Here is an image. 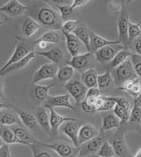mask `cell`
Here are the masks:
<instances>
[{
	"mask_svg": "<svg viewBox=\"0 0 141 157\" xmlns=\"http://www.w3.org/2000/svg\"><path fill=\"white\" fill-rule=\"evenodd\" d=\"M113 113L115 116L117 117V119L123 121V122H128L130 120V112L124 110L122 107L118 106L115 105V106L113 109Z\"/></svg>",
	"mask_w": 141,
	"mask_h": 157,
	"instance_id": "38",
	"label": "cell"
},
{
	"mask_svg": "<svg viewBox=\"0 0 141 157\" xmlns=\"http://www.w3.org/2000/svg\"><path fill=\"white\" fill-rule=\"evenodd\" d=\"M29 147L32 150L34 157H52L51 154L46 149V147L39 144L37 140L35 143L30 145Z\"/></svg>",
	"mask_w": 141,
	"mask_h": 157,
	"instance_id": "34",
	"label": "cell"
},
{
	"mask_svg": "<svg viewBox=\"0 0 141 157\" xmlns=\"http://www.w3.org/2000/svg\"><path fill=\"white\" fill-rule=\"evenodd\" d=\"M60 130L61 132L64 133V135H66L68 138L70 139V140L72 142V144L76 147H79V126L76 123V121H68L64 123L62 126H60Z\"/></svg>",
	"mask_w": 141,
	"mask_h": 157,
	"instance_id": "13",
	"label": "cell"
},
{
	"mask_svg": "<svg viewBox=\"0 0 141 157\" xmlns=\"http://www.w3.org/2000/svg\"><path fill=\"white\" fill-rule=\"evenodd\" d=\"M139 25H141V19H140V21L139 22Z\"/></svg>",
	"mask_w": 141,
	"mask_h": 157,
	"instance_id": "62",
	"label": "cell"
},
{
	"mask_svg": "<svg viewBox=\"0 0 141 157\" xmlns=\"http://www.w3.org/2000/svg\"><path fill=\"white\" fill-rule=\"evenodd\" d=\"M120 126V120L117 119L115 114H106L103 119V124L101 127L102 132H106L111 129L118 128Z\"/></svg>",
	"mask_w": 141,
	"mask_h": 157,
	"instance_id": "24",
	"label": "cell"
},
{
	"mask_svg": "<svg viewBox=\"0 0 141 157\" xmlns=\"http://www.w3.org/2000/svg\"><path fill=\"white\" fill-rule=\"evenodd\" d=\"M47 45H48V43H46L44 41H42V40H38V46L41 49H45V48H47Z\"/></svg>",
	"mask_w": 141,
	"mask_h": 157,
	"instance_id": "53",
	"label": "cell"
},
{
	"mask_svg": "<svg viewBox=\"0 0 141 157\" xmlns=\"http://www.w3.org/2000/svg\"><path fill=\"white\" fill-rule=\"evenodd\" d=\"M6 144L5 142H4V140H3V139L1 138V136H0V149L4 147V145Z\"/></svg>",
	"mask_w": 141,
	"mask_h": 157,
	"instance_id": "57",
	"label": "cell"
},
{
	"mask_svg": "<svg viewBox=\"0 0 141 157\" xmlns=\"http://www.w3.org/2000/svg\"><path fill=\"white\" fill-rule=\"evenodd\" d=\"M141 34L140 25L139 23H134L131 21H129L128 27V45L134 42L138 37Z\"/></svg>",
	"mask_w": 141,
	"mask_h": 157,
	"instance_id": "33",
	"label": "cell"
},
{
	"mask_svg": "<svg viewBox=\"0 0 141 157\" xmlns=\"http://www.w3.org/2000/svg\"><path fill=\"white\" fill-rule=\"evenodd\" d=\"M2 24H3V23H2V21L0 20V26H1V25H2Z\"/></svg>",
	"mask_w": 141,
	"mask_h": 157,
	"instance_id": "61",
	"label": "cell"
},
{
	"mask_svg": "<svg viewBox=\"0 0 141 157\" xmlns=\"http://www.w3.org/2000/svg\"><path fill=\"white\" fill-rule=\"evenodd\" d=\"M115 154L113 149V147L109 141L105 140L100 147L99 151L97 152L96 156L99 157H115Z\"/></svg>",
	"mask_w": 141,
	"mask_h": 157,
	"instance_id": "35",
	"label": "cell"
},
{
	"mask_svg": "<svg viewBox=\"0 0 141 157\" xmlns=\"http://www.w3.org/2000/svg\"><path fill=\"white\" fill-rule=\"evenodd\" d=\"M111 146L117 157H127L128 155V147L125 140L123 138L113 139L110 142Z\"/></svg>",
	"mask_w": 141,
	"mask_h": 157,
	"instance_id": "26",
	"label": "cell"
},
{
	"mask_svg": "<svg viewBox=\"0 0 141 157\" xmlns=\"http://www.w3.org/2000/svg\"><path fill=\"white\" fill-rule=\"evenodd\" d=\"M92 59H93V53L87 52L84 54L78 55L76 56L71 57V60L67 63V65L72 67L73 69L75 70H78L79 72L83 73L90 65Z\"/></svg>",
	"mask_w": 141,
	"mask_h": 157,
	"instance_id": "9",
	"label": "cell"
},
{
	"mask_svg": "<svg viewBox=\"0 0 141 157\" xmlns=\"http://www.w3.org/2000/svg\"><path fill=\"white\" fill-rule=\"evenodd\" d=\"M39 40H42L46 43L57 44L60 41V36L56 32H48V33H45L39 39Z\"/></svg>",
	"mask_w": 141,
	"mask_h": 157,
	"instance_id": "36",
	"label": "cell"
},
{
	"mask_svg": "<svg viewBox=\"0 0 141 157\" xmlns=\"http://www.w3.org/2000/svg\"><path fill=\"white\" fill-rule=\"evenodd\" d=\"M141 119V108L134 104L131 112L130 113V122H139Z\"/></svg>",
	"mask_w": 141,
	"mask_h": 157,
	"instance_id": "43",
	"label": "cell"
},
{
	"mask_svg": "<svg viewBox=\"0 0 141 157\" xmlns=\"http://www.w3.org/2000/svg\"><path fill=\"white\" fill-rule=\"evenodd\" d=\"M35 119L37 120L38 125L45 132L49 134H51L50 125V115L47 113V110L44 106L39 107L35 113Z\"/></svg>",
	"mask_w": 141,
	"mask_h": 157,
	"instance_id": "20",
	"label": "cell"
},
{
	"mask_svg": "<svg viewBox=\"0 0 141 157\" xmlns=\"http://www.w3.org/2000/svg\"><path fill=\"white\" fill-rule=\"evenodd\" d=\"M54 86V84H49V85H38L35 84L34 90V96L35 98L40 102L45 101L49 98V91Z\"/></svg>",
	"mask_w": 141,
	"mask_h": 157,
	"instance_id": "31",
	"label": "cell"
},
{
	"mask_svg": "<svg viewBox=\"0 0 141 157\" xmlns=\"http://www.w3.org/2000/svg\"><path fill=\"white\" fill-rule=\"evenodd\" d=\"M5 95H4V91H3V83L0 81V98H4Z\"/></svg>",
	"mask_w": 141,
	"mask_h": 157,
	"instance_id": "54",
	"label": "cell"
},
{
	"mask_svg": "<svg viewBox=\"0 0 141 157\" xmlns=\"http://www.w3.org/2000/svg\"><path fill=\"white\" fill-rule=\"evenodd\" d=\"M72 33L80 40V42L83 44V46H85L87 52H91L89 32H87V30L85 27H78Z\"/></svg>",
	"mask_w": 141,
	"mask_h": 157,
	"instance_id": "29",
	"label": "cell"
},
{
	"mask_svg": "<svg viewBox=\"0 0 141 157\" xmlns=\"http://www.w3.org/2000/svg\"><path fill=\"white\" fill-rule=\"evenodd\" d=\"M0 123L3 126H13L18 123V119L13 113H6L0 117Z\"/></svg>",
	"mask_w": 141,
	"mask_h": 157,
	"instance_id": "37",
	"label": "cell"
},
{
	"mask_svg": "<svg viewBox=\"0 0 141 157\" xmlns=\"http://www.w3.org/2000/svg\"><path fill=\"white\" fill-rule=\"evenodd\" d=\"M104 141L105 140H104L103 132H100L96 137L90 140L87 142L81 145V147H79V156H86L92 154H97V152L99 151Z\"/></svg>",
	"mask_w": 141,
	"mask_h": 157,
	"instance_id": "7",
	"label": "cell"
},
{
	"mask_svg": "<svg viewBox=\"0 0 141 157\" xmlns=\"http://www.w3.org/2000/svg\"><path fill=\"white\" fill-rule=\"evenodd\" d=\"M1 138L3 139L4 142L6 145H12V144H19V145H24V146H27L29 147L31 144L26 143L22 141L21 140H19L15 133L12 131V129H7V128H4L2 129V132L0 134Z\"/></svg>",
	"mask_w": 141,
	"mask_h": 157,
	"instance_id": "22",
	"label": "cell"
},
{
	"mask_svg": "<svg viewBox=\"0 0 141 157\" xmlns=\"http://www.w3.org/2000/svg\"><path fill=\"white\" fill-rule=\"evenodd\" d=\"M92 157H99V156H92Z\"/></svg>",
	"mask_w": 141,
	"mask_h": 157,
	"instance_id": "64",
	"label": "cell"
},
{
	"mask_svg": "<svg viewBox=\"0 0 141 157\" xmlns=\"http://www.w3.org/2000/svg\"><path fill=\"white\" fill-rule=\"evenodd\" d=\"M99 133L100 132L96 128L90 124H85L83 126H80L79 130V135H78L79 147L84 143L87 142L90 140L96 137Z\"/></svg>",
	"mask_w": 141,
	"mask_h": 157,
	"instance_id": "16",
	"label": "cell"
},
{
	"mask_svg": "<svg viewBox=\"0 0 141 157\" xmlns=\"http://www.w3.org/2000/svg\"><path fill=\"white\" fill-rule=\"evenodd\" d=\"M63 33H64L65 40H66L67 49L71 57L80 55L81 47L83 46V44L80 42V40L73 33H64V32H63Z\"/></svg>",
	"mask_w": 141,
	"mask_h": 157,
	"instance_id": "17",
	"label": "cell"
},
{
	"mask_svg": "<svg viewBox=\"0 0 141 157\" xmlns=\"http://www.w3.org/2000/svg\"><path fill=\"white\" fill-rule=\"evenodd\" d=\"M134 104L135 105H137L138 106H139L141 108V96H139V98H137L135 99Z\"/></svg>",
	"mask_w": 141,
	"mask_h": 157,
	"instance_id": "55",
	"label": "cell"
},
{
	"mask_svg": "<svg viewBox=\"0 0 141 157\" xmlns=\"http://www.w3.org/2000/svg\"><path fill=\"white\" fill-rule=\"evenodd\" d=\"M110 72H111L114 82L118 87L122 86L123 84L127 81L136 80L138 77L135 74L131 62L129 60L121 64L120 66L116 67L115 69H112Z\"/></svg>",
	"mask_w": 141,
	"mask_h": 157,
	"instance_id": "2",
	"label": "cell"
},
{
	"mask_svg": "<svg viewBox=\"0 0 141 157\" xmlns=\"http://www.w3.org/2000/svg\"><path fill=\"white\" fill-rule=\"evenodd\" d=\"M12 107L17 113V116L19 117L21 123L25 126H26L28 130H30L32 132L37 131L38 123H37V120L35 119V116H34L33 114H30V113H26V112H23V111L18 109L17 107L13 106V105H12Z\"/></svg>",
	"mask_w": 141,
	"mask_h": 157,
	"instance_id": "15",
	"label": "cell"
},
{
	"mask_svg": "<svg viewBox=\"0 0 141 157\" xmlns=\"http://www.w3.org/2000/svg\"><path fill=\"white\" fill-rule=\"evenodd\" d=\"M50 110V130H51L52 135H57L58 132V129L65 122L68 121H77L76 119L64 117L60 114H58L54 108L47 107Z\"/></svg>",
	"mask_w": 141,
	"mask_h": 157,
	"instance_id": "11",
	"label": "cell"
},
{
	"mask_svg": "<svg viewBox=\"0 0 141 157\" xmlns=\"http://www.w3.org/2000/svg\"><path fill=\"white\" fill-rule=\"evenodd\" d=\"M133 54H134V53L131 52V51L129 50V49H127L126 48L122 49L121 51H119V52L115 55V56L114 57V59L111 61V63L109 64L111 70L115 69V68L118 67V66H120V65L123 64V63H125L129 57H131V56H132Z\"/></svg>",
	"mask_w": 141,
	"mask_h": 157,
	"instance_id": "27",
	"label": "cell"
},
{
	"mask_svg": "<svg viewBox=\"0 0 141 157\" xmlns=\"http://www.w3.org/2000/svg\"><path fill=\"white\" fill-rule=\"evenodd\" d=\"M81 82L87 89L97 88L98 74L95 69H88L81 73Z\"/></svg>",
	"mask_w": 141,
	"mask_h": 157,
	"instance_id": "21",
	"label": "cell"
},
{
	"mask_svg": "<svg viewBox=\"0 0 141 157\" xmlns=\"http://www.w3.org/2000/svg\"><path fill=\"white\" fill-rule=\"evenodd\" d=\"M133 43H134V48L137 55L141 56V38L140 39H137L136 40H134Z\"/></svg>",
	"mask_w": 141,
	"mask_h": 157,
	"instance_id": "51",
	"label": "cell"
},
{
	"mask_svg": "<svg viewBox=\"0 0 141 157\" xmlns=\"http://www.w3.org/2000/svg\"><path fill=\"white\" fill-rule=\"evenodd\" d=\"M74 72H75V69L72 67H70L69 65H65L60 69H58L57 76L60 82H68L70 81V79L74 75Z\"/></svg>",
	"mask_w": 141,
	"mask_h": 157,
	"instance_id": "32",
	"label": "cell"
},
{
	"mask_svg": "<svg viewBox=\"0 0 141 157\" xmlns=\"http://www.w3.org/2000/svg\"><path fill=\"white\" fill-rule=\"evenodd\" d=\"M0 157H12L9 145L5 144L4 147L0 149Z\"/></svg>",
	"mask_w": 141,
	"mask_h": 157,
	"instance_id": "49",
	"label": "cell"
},
{
	"mask_svg": "<svg viewBox=\"0 0 141 157\" xmlns=\"http://www.w3.org/2000/svg\"><path fill=\"white\" fill-rule=\"evenodd\" d=\"M45 108L47 107H51V108H55V107H64V108H67L70 110H76V108L70 104V95L69 94H63L58 95V96H54V97H49L47 98V102L44 105Z\"/></svg>",
	"mask_w": 141,
	"mask_h": 157,
	"instance_id": "12",
	"label": "cell"
},
{
	"mask_svg": "<svg viewBox=\"0 0 141 157\" xmlns=\"http://www.w3.org/2000/svg\"><path fill=\"white\" fill-rule=\"evenodd\" d=\"M139 85H140V90H141V79L139 80ZM140 96H141V90H140Z\"/></svg>",
	"mask_w": 141,
	"mask_h": 157,
	"instance_id": "59",
	"label": "cell"
},
{
	"mask_svg": "<svg viewBox=\"0 0 141 157\" xmlns=\"http://www.w3.org/2000/svg\"><path fill=\"white\" fill-rule=\"evenodd\" d=\"M133 157H141V148L138 150V152L135 154V155Z\"/></svg>",
	"mask_w": 141,
	"mask_h": 157,
	"instance_id": "56",
	"label": "cell"
},
{
	"mask_svg": "<svg viewBox=\"0 0 141 157\" xmlns=\"http://www.w3.org/2000/svg\"><path fill=\"white\" fill-rule=\"evenodd\" d=\"M80 106H81V109L83 110L85 113H95V106L93 105L89 104L88 102H87L86 100L82 101L80 103Z\"/></svg>",
	"mask_w": 141,
	"mask_h": 157,
	"instance_id": "46",
	"label": "cell"
},
{
	"mask_svg": "<svg viewBox=\"0 0 141 157\" xmlns=\"http://www.w3.org/2000/svg\"><path fill=\"white\" fill-rule=\"evenodd\" d=\"M88 3H89L88 0H74V1H72V4L70 6L72 7V9L74 10V9L78 8V7L84 6L87 4H88Z\"/></svg>",
	"mask_w": 141,
	"mask_h": 157,
	"instance_id": "50",
	"label": "cell"
},
{
	"mask_svg": "<svg viewBox=\"0 0 141 157\" xmlns=\"http://www.w3.org/2000/svg\"><path fill=\"white\" fill-rule=\"evenodd\" d=\"M135 82H136V80H131V81H127V82H125L123 84L122 86H120V87H118V90H124V91H127L129 92L131 88L133 87V85L135 84Z\"/></svg>",
	"mask_w": 141,
	"mask_h": 157,
	"instance_id": "48",
	"label": "cell"
},
{
	"mask_svg": "<svg viewBox=\"0 0 141 157\" xmlns=\"http://www.w3.org/2000/svg\"><path fill=\"white\" fill-rule=\"evenodd\" d=\"M41 28V25L36 20L27 17L25 19L22 25V32L26 37H31Z\"/></svg>",
	"mask_w": 141,
	"mask_h": 157,
	"instance_id": "23",
	"label": "cell"
},
{
	"mask_svg": "<svg viewBox=\"0 0 141 157\" xmlns=\"http://www.w3.org/2000/svg\"><path fill=\"white\" fill-rule=\"evenodd\" d=\"M35 55H38L41 56H44L45 58L49 59L52 63L58 64L64 57V53L60 48H52L50 50L48 51H39V52H35Z\"/></svg>",
	"mask_w": 141,
	"mask_h": 157,
	"instance_id": "25",
	"label": "cell"
},
{
	"mask_svg": "<svg viewBox=\"0 0 141 157\" xmlns=\"http://www.w3.org/2000/svg\"><path fill=\"white\" fill-rule=\"evenodd\" d=\"M129 15L126 10L123 9L120 13L117 29H118V40L125 48L128 46V27H129Z\"/></svg>",
	"mask_w": 141,
	"mask_h": 157,
	"instance_id": "8",
	"label": "cell"
},
{
	"mask_svg": "<svg viewBox=\"0 0 141 157\" xmlns=\"http://www.w3.org/2000/svg\"><path fill=\"white\" fill-rule=\"evenodd\" d=\"M114 82L113 77L111 75V72L109 70H107L103 75H98L97 78V88L101 90L109 88Z\"/></svg>",
	"mask_w": 141,
	"mask_h": 157,
	"instance_id": "30",
	"label": "cell"
},
{
	"mask_svg": "<svg viewBox=\"0 0 141 157\" xmlns=\"http://www.w3.org/2000/svg\"><path fill=\"white\" fill-rule=\"evenodd\" d=\"M59 13L61 14V19H65L66 18L70 17L72 13H74V10L72 9L71 6L64 5V6H58Z\"/></svg>",
	"mask_w": 141,
	"mask_h": 157,
	"instance_id": "42",
	"label": "cell"
},
{
	"mask_svg": "<svg viewBox=\"0 0 141 157\" xmlns=\"http://www.w3.org/2000/svg\"><path fill=\"white\" fill-rule=\"evenodd\" d=\"M123 48H125V47L123 44L106 46L103 48L97 50L95 53V56L97 62H99L100 63H106L112 61L114 59V57L115 56V55Z\"/></svg>",
	"mask_w": 141,
	"mask_h": 157,
	"instance_id": "5",
	"label": "cell"
},
{
	"mask_svg": "<svg viewBox=\"0 0 141 157\" xmlns=\"http://www.w3.org/2000/svg\"><path fill=\"white\" fill-rule=\"evenodd\" d=\"M78 21L74 19H70L65 21L62 25V32L67 33H72L77 29Z\"/></svg>",
	"mask_w": 141,
	"mask_h": 157,
	"instance_id": "40",
	"label": "cell"
},
{
	"mask_svg": "<svg viewBox=\"0 0 141 157\" xmlns=\"http://www.w3.org/2000/svg\"><path fill=\"white\" fill-rule=\"evenodd\" d=\"M131 64L133 66V69L135 71V74L138 77L141 79V56H138L137 54H133L131 56Z\"/></svg>",
	"mask_w": 141,
	"mask_h": 157,
	"instance_id": "39",
	"label": "cell"
},
{
	"mask_svg": "<svg viewBox=\"0 0 141 157\" xmlns=\"http://www.w3.org/2000/svg\"><path fill=\"white\" fill-rule=\"evenodd\" d=\"M30 53V51L28 50V48L24 45H18L16 46L14 52L13 53L11 58L7 61V63L0 69V71H3L6 69H7L9 66L13 65L14 63H18L20 60H22L24 57H26L28 54Z\"/></svg>",
	"mask_w": 141,
	"mask_h": 157,
	"instance_id": "18",
	"label": "cell"
},
{
	"mask_svg": "<svg viewBox=\"0 0 141 157\" xmlns=\"http://www.w3.org/2000/svg\"><path fill=\"white\" fill-rule=\"evenodd\" d=\"M37 142L46 148H50L53 150L60 157H77L79 156V147H72L67 143L57 142V143L50 144V143H44L39 140H37Z\"/></svg>",
	"mask_w": 141,
	"mask_h": 157,
	"instance_id": "3",
	"label": "cell"
},
{
	"mask_svg": "<svg viewBox=\"0 0 141 157\" xmlns=\"http://www.w3.org/2000/svg\"><path fill=\"white\" fill-rule=\"evenodd\" d=\"M111 99L114 101L116 105L122 107L124 110L128 111L131 113V105H130V102L127 98H123V97H117V98H114V97H110Z\"/></svg>",
	"mask_w": 141,
	"mask_h": 157,
	"instance_id": "41",
	"label": "cell"
},
{
	"mask_svg": "<svg viewBox=\"0 0 141 157\" xmlns=\"http://www.w3.org/2000/svg\"><path fill=\"white\" fill-rule=\"evenodd\" d=\"M90 36V47H91V52H96L97 50L103 48L106 46L109 45H115V44H122L118 40H109L107 38L103 37L99 34H97L93 31H89Z\"/></svg>",
	"mask_w": 141,
	"mask_h": 157,
	"instance_id": "10",
	"label": "cell"
},
{
	"mask_svg": "<svg viewBox=\"0 0 141 157\" xmlns=\"http://www.w3.org/2000/svg\"><path fill=\"white\" fill-rule=\"evenodd\" d=\"M140 85H139V82H135V84L133 85V87L131 88V90L129 91L128 93L131 95V96H133L134 98H139V96H140Z\"/></svg>",
	"mask_w": 141,
	"mask_h": 157,
	"instance_id": "47",
	"label": "cell"
},
{
	"mask_svg": "<svg viewBox=\"0 0 141 157\" xmlns=\"http://www.w3.org/2000/svg\"><path fill=\"white\" fill-rule=\"evenodd\" d=\"M104 103H103V106L101 107V109L98 112H105V111H109L111 109H114L115 106V103L111 99L110 97H103Z\"/></svg>",
	"mask_w": 141,
	"mask_h": 157,
	"instance_id": "44",
	"label": "cell"
},
{
	"mask_svg": "<svg viewBox=\"0 0 141 157\" xmlns=\"http://www.w3.org/2000/svg\"><path fill=\"white\" fill-rule=\"evenodd\" d=\"M101 97V90L98 88H91L87 90L85 99H96Z\"/></svg>",
	"mask_w": 141,
	"mask_h": 157,
	"instance_id": "45",
	"label": "cell"
},
{
	"mask_svg": "<svg viewBox=\"0 0 141 157\" xmlns=\"http://www.w3.org/2000/svg\"><path fill=\"white\" fill-rule=\"evenodd\" d=\"M103 103H104V99H103V97H99L98 98H96V100H95V105H94V106H95V112H98L100 109H101V107L103 106Z\"/></svg>",
	"mask_w": 141,
	"mask_h": 157,
	"instance_id": "52",
	"label": "cell"
},
{
	"mask_svg": "<svg viewBox=\"0 0 141 157\" xmlns=\"http://www.w3.org/2000/svg\"><path fill=\"white\" fill-rule=\"evenodd\" d=\"M1 132H2V128H1V126H0V134H1Z\"/></svg>",
	"mask_w": 141,
	"mask_h": 157,
	"instance_id": "60",
	"label": "cell"
},
{
	"mask_svg": "<svg viewBox=\"0 0 141 157\" xmlns=\"http://www.w3.org/2000/svg\"><path fill=\"white\" fill-rule=\"evenodd\" d=\"M139 123H140V124H141V119H140V120H139Z\"/></svg>",
	"mask_w": 141,
	"mask_h": 157,
	"instance_id": "63",
	"label": "cell"
},
{
	"mask_svg": "<svg viewBox=\"0 0 141 157\" xmlns=\"http://www.w3.org/2000/svg\"><path fill=\"white\" fill-rule=\"evenodd\" d=\"M35 56H36V55H35V52H34V51H30V53H29L26 57H24L22 60H20V61L18 62V63H14V64H13V65L9 66V67H8L7 69H5V70L0 71V75H2V76H3V75H8V74H10V73H12V72H13V71H16V70H19V69H24L28 63H31L33 60L34 59Z\"/></svg>",
	"mask_w": 141,
	"mask_h": 157,
	"instance_id": "19",
	"label": "cell"
},
{
	"mask_svg": "<svg viewBox=\"0 0 141 157\" xmlns=\"http://www.w3.org/2000/svg\"><path fill=\"white\" fill-rule=\"evenodd\" d=\"M15 135L21 140L22 141L26 142V143H29V144H33V143H35L36 142V140L34 138V136L32 135V133L29 132L28 130H26V128H23V127H14L12 129Z\"/></svg>",
	"mask_w": 141,
	"mask_h": 157,
	"instance_id": "28",
	"label": "cell"
},
{
	"mask_svg": "<svg viewBox=\"0 0 141 157\" xmlns=\"http://www.w3.org/2000/svg\"><path fill=\"white\" fill-rule=\"evenodd\" d=\"M27 7L18 0H10L6 5L0 7V12L6 13L11 16H20L24 14Z\"/></svg>",
	"mask_w": 141,
	"mask_h": 157,
	"instance_id": "14",
	"label": "cell"
},
{
	"mask_svg": "<svg viewBox=\"0 0 141 157\" xmlns=\"http://www.w3.org/2000/svg\"><path fill=\"white\" fill-rule=\"evenodd\" d=\"M5 107H6V105H3V104L0 102V112H1V111H2V110L5 108Z\"/></svg>",
	"mask_w": 141,
	"mask_h": 157,
	"instance_id": "58",
	"label": "cell"
},
{
	"mask_svg": "<svg viewBox=\"0 0 141 157\" xmlns=\"http://www.w3.org/2000/svg\"><path fill=\"white\" fill-rule=\"evenodd\" d=\"M58 72V66L55 63H45L42 65L38 70L35 72L34 76L33 78V84H37L39 82L47 80V79H52L56 77Z\"/></svg>",
	"mask_w": 141,
	"mask_h": 157,
	"instance_id": "4",
	"label": "cell"
},
{
	"mask_svg": "<svg viewBox=\"0 0 141 157\" xmlns=\"http://www.w3.org/2000/svg\"><path fill=\"white\" fill-rule=\"evenodd\" d=\"M39 24L44 25L54 30H62V20L57 12L49 5H43L36 12Z\"/></svg>",
	"mask_w": 141,
	"mask_h": 157,
	"instance_id": "1",
	"label": "cell"
},
{
	"mask_svg": "<svg viewBox=\"0 0 141 157\" xmlns=\"http://www.w3.org/2000/svg\"><path fill=\"white\" fill-rule=\"evenodd\" d=\"M65 90L68 91L69 95L74 98L76 103H81L86 98L88 89L79 80H70L66 82Z\"/></svg>",
	"mask_w": 141,
	"mask_h": 157,
	"instance_id": "6",
	"label": "cell"
}]
</instances>
